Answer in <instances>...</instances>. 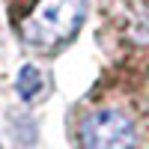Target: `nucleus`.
<instances>
[{
  "mask_svg": "<svg viewBox=\"0 0 149 149\" xmlns=\"http://www.w3.org/2000/svg\"><path fill=\"white\" fill-rule=\"evenodd\" d=\"M86 0H39L21 21V39L36 48H54L78 33Z\"/></svg>",
  "mask_w": 149,
  "mask_h": 149,
  "instance_id": "1",
  "label": "nucleus"
},
{
  "mask_svg": "<svg viewBox=\"0 0 149 149\" xmlns=\"http://www.w3.org/2000/svg\"><path fill=\"white\" fill-rule=\"evenodd\" d=\"M42 86H45V78H42V72L36 69V66H24L18 72V81H15V90L18 95L24 98V102H30V98H36L42 93Z\"/></svg>",
  "mask_w": 149,
  "mask_h": 149,
  "instance_id": "3",
  "label": "nucleus"
},
{
  "mask_svg": "<svg viewBox=\"0 0 149 149\" xmlns=\"http://www.w3.org/2000/svg\"><path fill=\"white\" fill-rule=\"evenodd\" d=\"M78 134L84 149H134L137 146L134 119L116 107H102L86 113Z\"/></svg>",
  "mask_w": 149,
  "mask_h": 149,
  "instance_id": "2",
  "label": "nucleus"
}]
</instances>
